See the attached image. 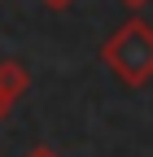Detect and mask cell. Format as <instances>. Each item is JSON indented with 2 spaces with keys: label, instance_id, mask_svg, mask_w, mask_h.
Here are the masks:
<instances>
[{
  "label": "cell",
  "instance_id": "cell-1",
  "mask_svg": "<svg viewBox=\"0 0 153 157\" xmlns=\"http://www.w3.org/2000/svg\"><path fill=\"white\" fill-rule=\"evenodd\" d=\"M101 61L114 70V78L127 87H144L153 78V26L144 17H127L101 44Z\"/></svg>",
  "mask_w": 153,
  "mask_h": 157
},
{
  "label": "cell",
  "instance_id": "cell-2",
  "mask_svg": "<svg viewBox=\"0 0 153 157\" xmlns=\"http://www.w3.org/2000/svg\"><path fill=\"white\" fill-rule=\"evenodd\" d=\"M0 92L9 96V101L26 96V92H31V74H26V66H18V61H0Z\"/></svg>",
  "mask_w": 153,
  "mask_h": 157
},
{
  "label": "cell",
  "instance_id": "cell-3",
  "mask_svg": "<svg viewBox=\"0 0 153 157\" xmlns=\"http://www.w3.org/2000/svg\"><path fill=\"white\" fill-rule=\"evenodd\" d=\"M26 157H61L53 144H35V148H26Z\"/></svg>",
  "mask_w": 153,
  "mask_h": 157
},
{
  "label": "cell",
  "instance_id": "cell-4",
  "mask_svg": "<svg viewBox=\"0 0 153 157\" xmlns=\"http://www.w3.org/2000/svg\"><path fill=\"white\" fill-rule=\"evenodd\" d=\"M40 5H44V9H57V13H61V9H70V5H74V0H40Z\"/></svg>",
  "mask_w": 153,
  "mask_h": 157
},
{
  "label": "cell",
  "instance_id": "cell-5",
  "mask_svg": "<svg viewBox=\"0 0 153 157\" xmlns=\"http://www.w3.org/2000/svg\"><path fill=\"white\" fill-rule=\"evenodd\" d=\"M9 109H13V101H9L5 92H0V122H5V118H9Z\"/></svg>",
  "mask_w": 153,
  "mask_h": 157
},
{
  "label": "cell",
  "instance_id": "cell-6",
  "mask_svg": "<svg viewBox=\"0 0 153 157\" xmlns=\"http://www.w3.org/2000/svg\"><path fill=\"white\" fill-rule=\"evenodd\" d=\"M123 5H127V9H144L149 0H123Z\"/></svg>",
  "mask_w": 153,
  "mask_h": 157
}]
</instances>
